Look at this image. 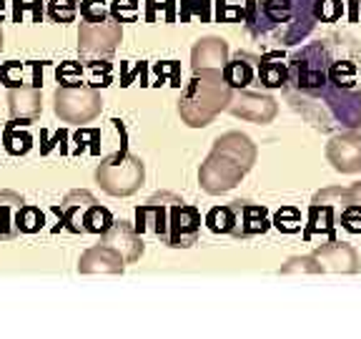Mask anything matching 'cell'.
I'll return each mask as SVG.
<instances>
[{
  "label": "cell",
  "instance_id": "6da1fadb",
  "mask_svg": "<svg viewBox=\"0 0 361 339\" xmlns=\"http://www.w3.org/2000/svg\"><path fill=\"white\" fill-rule=\"evenodd\" d=\"M361 48L349 35H329L288 58V101L324 133L361 126Z\"/></svg>",
  "mask_w": 361,
  "mask_h": 339
},
{
  "label": "cell",
  "instance_id": "7a4b0ae2",
  "mask_svg": "<svg viewBox=\"0 0 361 339\" xmlns=\"http://www.w3.org/2000/svg\"><path fill=\"white\" fill-rule=\"evenodd\" d=\"M243 20L254 38L286 48L314 30L316 0H246Z\"/></svg>",
  "mask_w": 361,
  "mask_h": 339
},
{
  "label": "cell",
  "instance_id": "3957f363",
  "mask_svg": "<svg viewBox=\"0 0 361 339\" xmlns=\"http://www.w3.org/2000/svg\"><path fill=\"white\" fill-rule=\"evenodd\" d=\"M135 232L153 234L171 249H188L198 242L201 214L176 194H156L135 209Z\"/></svg>",
  "mask_w": 361,
  "mask_h": 339
},
{
  "label": "cell",
  "instance_id": "277c9868",
  "mask_svg": "<svg viewBox=\"0 0 361 339\" xmlns=\"http://www.w3.org/2000/svg\"><path fill=\"white\" fill-rule=\"evenodd\" d=\"M233 88L226 83L224 71L206 68L193 71V78L186 83L178 101V116L191 129H203L219 116L224 108L231 106Z\"/></svg>",
  "mask_w": 361,
  "mask_h": 339
},
{
  "label": "cell",
  "instance_id": "5b68a950",
  "mask_svg": "<svg viewBox=\"0 0 361 339\" xmlns=\"http://www.w3.org/2000/svg\"><path fill=\"white\" fill-rule=\"evenodd\" d=\"M143 179H146L143 161L128 151H118L116 156L103 158L96 169V181L101 184L103 191L121 198L138 191Z\"/></svg>",
  "mask_w": 361,
  "mask_h": 339
},
{
  "label": "cell",
  "instance_id": "8992f818",
  "mask_svg": "<svg viewBox=\"0 0 361 339\" xmlns=\"http://www.w3.org/2000/svg\"><path fill=\"white\" fill-rule=\"evenodd\" d=\"M53 111L63 124L83 126L101 116L103 96L93 85H58L53 93Z\"/></svg>",
  "mask_w": 361,
  "mask_h": 339
},
{
  "label": "cell",
  "instance_id": "52a82bcc",
  "mask_svg": "<svg viewBox=\"0 0 361 339\" xmlns=\"http://www.w3.org/2000/svg\"><path fill=\"white\" fill-rule=\"evenodd\" d=\"M121 38L123 28L113 16L106 20H83L78 28V53L83 58H111Z\"/></svg>",
  "mask_w": 361,
  "mask_h": 339
},
{
  "label": "cell",
  "instance_id": "ba28073f",
  "mask_svg": "<svg viewBox=\"0 0 361 339\" xmlns=\"http://www.w3.org/2000/svg\"><path fill=\"white\" fill-rule=\"evenodd\" d=\"M243 176H246V169L238 161L214 148L211 156L201 164L198 184L206 194H226L231 191L236 184H241Z\"/></svg>",
  "mask_w": 361,
  "mask_h": 339
},
{
  "label": "cell",
  "instance_id": "9c48e42d",
  "mask_svg": "<svg viewBox=\"0 0 361 339\" xmlns=\"http://www.w3.org/2000/svg\"><path fill=\"white\" fill-rule=\"evenodd\" d=\"M6 103H8V116H11V121H20V124H33L35 119H40V111H43L40 88L33 83L8 88Z\"/></svg>",
  "mask_w": 361,
  "mask_h": 339
},
{
  "label": "cell",
  "instance_id": "30bf717a",
  "mask_svg": "<svg viewBox=\"0 0 361 339\" xmlns=\"http://www.w3.org/2000/svg\"><path fill=\"white\" fill-rule=\"evenodd\" d=\"M329 161L341 174H354L361 169V136L359 133H338L331 138L326 148Z\"/></svg>",
  "mask_w": 361,
  "mask_h": 339
},
{
  "label": "cell",
  "instance_id": "8fae6325",
  "mask_svg": "<svg viewBox=\"0 0 361 339\" xmlns=\"http://www.w3.org/2000/svg\"><path fill=\"white\" fill-rule=\"evenodd\" d=\"M126 259L108 244H96L80 254L78 271L80 274H123Z\"/></svg>",
  "mask_w": 361,
  "mask_h": 339
},
{
  "label": "cell",
  "instance_id": "7c38bea8",
  "mask_svg": "<svg viewBox=\"0 0 361 339\" xmlns=\"http://www.w3.org/2000/svg\"><path fill=\"white\" fill-rule=\"evenodd\" d=\"M101 242L113 246L121 256L126 259V264L141 259L143 254V239L135 232V226H130L128 221H113V226L106 234H101Z\"/></svg>",
  "mask_w": 361,
  "mask_h": 339
},
{
  "label": "cell",
  "instance_id": "4fadbf2b",
  "mask_svg": "<svg viewBox=\"0 0 361 339\" xmlns=\"http://www.w3.org/2000/svg\"><path fill=\"white\" fill-rule=\"evenodd\" d=\"M93 203H96V196H93L90 191H83V189H80V191L66 194V198H63L61 203H56L53 211H56L58 219H61L63 229H68L71 234H85L83 216Z\"/></svg>",
  "mask_w": 361,
  "mask_h": 339
},
{
  "label": "cell",
  "instance_id": "5bb4252c",
  "mask_svg": "<svg viewBox=\"0 0 361 339\" xmlns=\"http://www.w3.org/2000/svg\"><path fill=\"white\" fill-rule=\"evenodd\" d=\"M228 111L238 119L254 121V124H266L276 116V101L269 96H261V93H238L236 98H231V106Z\"/></svg>",
  "mask_w": 361,
  "mask_h": 339
},
{
  "label": "cell",
  "instance_id": "9a60e30c",
  "mask_svg": "<svg viewBox=\"0 0 361 339\" xmlns=\"http://www.w3.org/2000/svg\"><path fill=\"white\" fill-rule=\"evenodd\" d=\"M228 63V43L219 35H206L198 38L191 51V66L193 71H206V68H216L224 71V66Z\"/></svg>",
  "mask_w": 361,
  "mask_h": 339
},
{
  "label": "cell",
  "instance_id": "2e32d148",
  "mask_svg": "<svg viewBox=\"0 0 361 339\" xmlns=\"http://www.w3.org/2000/svg\"><path fill=\"white\" fill-rule=\"evenodd\" d=\"M319 261V271H356L359 269V256L351 246L346 244H326L314 254Z\"/></svg>",
  "mask_w": 361,
  "mask_h": 339
},
{
  "label": "cell",
  "instance_id": "e0dca14e",
  "mask_svg": "<svg viewBox=\"0 0 361 339\" xmlns=\"http://www.w3.org/2000/svg\"><path fill=\"white\" fill-rule=\"evenodd\" d=\"M216 151L226 153V156H231L233 161H238V164L243 166V169H251L256 161V146L251 143V138L243 133H238V131H231V133H224L216 138L214 143Z\"/></svg>",
  "mask_w": 361,
  "mask_h": 339
},
{
  "label": "cell",
  "instance_id": "ac0fdd59",
  "mask_svg": "<svg viewBox=\"0 0 361 339\" xmlns=\"http://www.w3.org/2000/svg\"><path fill=\"white\" fill-rule=\"evenodd\" d=\"M259 58L248 56V53H238L233 61H228L224 66V78L226 83L236 90H246L248 85L254 83V78L259 76Z\"/></svg>",
  "mask_w": 361,
  "mask_h": 339
},
{
  "label": "cell",
  "instance_id": "d6986e66",
  "mask_svg": "<svg viewBox=\"0 0 361 339\" xmlns=\"http://www.w3.org/2000/svg\"><path fill=\"white\" fill-rule=\"evenodd\" d=\"M25 198L18 191H0V242H13V239L20 237L16 224L18 209H20Z\"/></svg>",
  "mask_w": 361,
  "mask_h": 339
},
{
  "label": "cell",
  "instance_id": "ffe728a7",
  "mask_svg": "<svg viewBox=\"0 0 361 339\" xmlns=\"http://www.w3.org/2000/svg\"><path fill=\"white\" fill-rule=\"evenodd\" d=\"M259 81L266 88H283L288 81V61L281 53H266V56H261Z\"/></svg>",
  "mask_w": 361,
  "mask_h": 339
},
{
  "label": "cell",
  "instance_id": "44dd1931",
  "mask_svg": "<svg viewBox=\"0 0 361 339\" xmlns=\"http://www.w3.org/2000/svg\"><path fill=\"white\" fill-rule=\"evenodd\" d=\"M238 209V237H254V234H264L269 229V214L264 206L248 201H233Z\"/></svg>",
  "mask_w": 361,
  "mask_h": 339
},
{
  "label": "cell",
  "instance_id": "7402d4cb",
  "mask_svg": "<svg viewBox=\"0 0 361 339\" xmlns=\"http://www.w3.org/2000/svg\"><path fill=\"white\" fill-rule=\"evenodd\" d=\"M3 148L11 156H25L33 148V136L28 131V124H20V121L6 124V129H3Z\"/></svg>",
  "mask_w": 361,
  "mask_h": 339
},
{
  "label": "cell",
  "instance_id": "603a6c76",
  "mask_svg": "<svg viewBox=\"0 0 361 339\" xmlns=\"http://www.w3.org/2000/svg\"><path fill=\"white\" fill-rule=\"evenodd\" d=\"M206 226L214 234H231L238 239V209L236 203H226V206H214L206 214Z\"/></svg>",
  "mask_w": 361,
  "mask_h": 339
},
{
  "label": "cell",
  "instance_id": "cb8c5ba5",
  "mask_svg": "<svg viewBox=\"0 0 361 339\" xmlns=\"http://www.w3.org/2000/svg\"><path fill=\"white\" fill-rule=\"evenodd\" d=\"M40 3H43V16L58 25L73 23L80 13V0H40Z\"/></svg>",
  "mask_w": 361,
  "mask_h": 339
},
{
  "label": "cell",
  "instance_id": "d4e9b609",
  "mask_svg": "<svg viewBox=\"0 0 361 339\" xmlns=\"http://www.w3.org/2000/svg\"><path fill=\"white\" fill-rule=\"evenodd\" d=\"M113 221H116V219H113L111 211L96 201L83 216V232L85 234H106L108 229L113 226Z\"/></svg>",
  "mask_w": 361,
  "mask_h": 339
},
{
  "label": "cell",
  "instance_id": "484cf974",
  "mask_svg": "<svg viewBox=\"0 0 361 339\" xmlns=\"http://www.w3.org/2000/svg\"><path fill=\"white\" fill-rule=\"evenodd\" d=\"M16 224L20 234H38L45 224V214L33 203H23L20 209H18Z\"/></svg>",
  "mask_w": 361,
  "mask_h": 339
},
{
  "label": "cell",
  "instance_id": "4316f807",
  "mask_svg": "<svg viewBox=\"0 0 361 339\" xmlns=\"http://www.w3.org/2000/svg\"><path fill=\"white\" fill-rule=\"evenodd\" d=\"M25 71H28V63L20 61H8L0 66V83L6 88H18V85H25L30 81H25Z\"/></svg>",
  "mask_w": 361,
  "mask_h": 339
},
{
  "label": "cell",
  "instance_id": "83f0119b",
  "mask_svg": "<svg viewBox=\"0 0 361 339\" xmlns=\"http://www.w3.org/2000/svg\"><path fill=\"white\" fill-rule=\"evenodd\" d=\"M274 226H276L279 232L283 234H293L301 229V214L299 209H293V206H283L276 216H274Z\"/></svg>",
  "mask_w": 361,
  "mask_h": 339
},
{
  "label": "cell",
  "instance_id": "f1b7e54d",
  "mask_svg": "<svg viewBox=\"0 0 361 339\" xmlns=\"http://www.w3.org/2000/svg\"><path fill=\"white\" fill-rule=\"evenodd\" d=\"M341 226L351 234H361V201L346 198L344 209H341Z\"/></svg>",
  "mask_w": 361,
  "mask_h": 339
},
{
  "label": "cell",
  "instance_id": "f546056e",
  "mask_svg": "<svg viewBox=\"0 0 361 339\" xmlns=\"http://www.w3.org/2000/svg\"><path fill=\"white\" fill-rule=\"evenodd\" d=\"M344 16V3L341 0H316V20L336 23Z\"/></svg>",
  "mask_w": 361,
  "mask_h": 339
},
{
  "label": "cell",
  "instance_id": "4dcf8cb0",
  "mask_svg": "<svg viewBox=\"0 0 361 339\" xmlns=\"http://www.w3.org/2000/svg\"><path fill=\"white\" fill-rule=\"evenodd\" d=\"M141 13L138 0H113L111 3V16L121 23H133Z\"/></svg>",
  "mask_w": 361,
  "mask_h": 339
},
{
  "label": "cell",
  "instance_id": "1f68e13d",
  "mask_svg": "<svg viewBox=\"0 0 361 339\" xmlns=\"http://www.w3.org/2000/svg\"><path fill=\"white\" fill-rule=\"evenodd\" d=\"M56 76L61 85H80L83 83V63H73V61L61 63Z\"/></svg>",
  "mask_w": 361,
  "mask_h": 339
},
{
  "label": "cell",
  "instance_id": "d6a6232c",
  "mask_svg": "<svg viewBox=\"0 0 361 339\" xmlns=\"http://www.w3.org/2000/svg\"><path fill=\"white\" fill-rule=\"evenodd\" d=\"M108 16H111V6H106V0H80L83 20H106Z\"/></svg>",
  "mask_w": 361,
  "mask_h": 339
},
{
  "label": "cell",
  "instance_id": "836d02e7",
  "mask_svg": "<svg viewBox=\"0 0 361 339\" xmlns=\"http://www.w3.org/2000/svg\"><path fill=\"white\" fill-rule=\"evenodd\" d=\"M3 18H6V0H0V23H3Z\"/></svg>",
  "mask_w": 361,
  "mask_h": 339
},
{
  "label": "cell",
  "instance_id": "e575fe53",
  "mask_svg": "<svg viewBox=\"0 0 361 339\" xmlns=\"http://www.w3.org/2000/svg\"><path fill=\"white\" fill-rule=\"evenodd\" d=\"M0 51H3V28H0Z\"/></svg>",
  "mask_w": 361,
  "mask_h": 339
},
{
  "label": "cell",
  "instance_id": "d590c367",
  "mask_svg": "<svg viewBox=\"0 0 361 339\" xmlns=\"http://www.w3.org/2000/svg\"><path fill=\"white\" fill-rule=\"evenodd\" d=\"M0 143H3V141H0Z\"/></svg>",
  "mask_w": 361,
  "mask_h": 339
}]
</instances>
